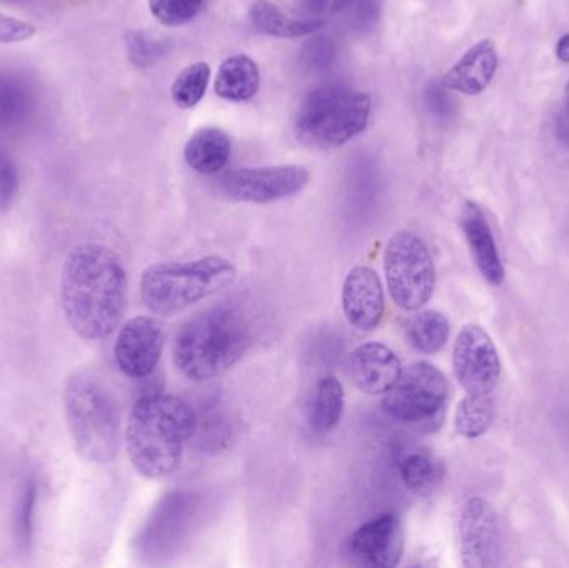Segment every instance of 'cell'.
<instances>
[{
  "instance_id": "obj_1",
  "label": "cell",
  "mask_w": 569,
  "mask_h": 568,
  "mask_svg": "<svg viewBox=\"0 0 569 568\" xmlns=\"http://www.w3.org/2000/svg\"><path fill=\"white\" fill-rule=\"evenodd\" d=\"M60 300L70 327L87 340L109 337L127 309V272L112 249L77 247L62 270Z\"/></svg>"
},
{
  "instance_id": "obj_2",
  "label": "cell",
  "mask_w": 569,
  "mask_h": 568,
  "mask_svg": "<svg viewBox=\"0 0 569 568\" xmlns=\"http://www.w3.org/2000/svg\"><path fill=\"white\" fill-rule=\"evenodd\" d=\"M197 422L196 410L180 397L152 393L137 400L126 430L127 452L137 472L147 479L176 472Z\"/></svg>"
},
{
  "instance_id": "obj_3",
  "label": "cell",
  "mask_w": 569,
  "mask_h": 568,
  "mask_svg": "<svg viewBox=\"0 0 569 568\" xmlns=\"http://www.w3.org/2000/svg\"><path fill=\"white\" fill-rule=\"evenodd\" d=\"M252 342L249 322L236 307L219 306L192 317L173 339V363L187 379L203 382L232 369Z\"/></svg>"
},
{
  "instance_id": "obj_4",
  "label": "cell",
  "mask_w": 569,
  "mask_h": 568,
  "mask_svg": "<svg viewBox=\"0 0 569 568\" xmlns=\"http://www.w3.org/2000/svg\"><path fill=\"white\" fill-rule=\"evenodd\" d=\"M237 267L222 256L150 266L140 280L143 306L156 316L173 317L232 286Z\"/></svg>"
},
{
  "instance_id": "obj_5",
  "label": "cell",
  "mask_w": 569,
  "mask_h": 568,
  "mask_svg": "<svg viewBox=\"0 0 569 568\" xmlns=\"http://www.w3.org/2000/svg\"><path fill=\"white\" fill-rule=\"evenodd\" d=\"M63 403L77 452L89 462H112L120 449V416L109 389L90 373H76Z\"/></svg>"
},
{
  "instance_id": "obj_6",
  "label": "cell",
  "mask_w": 569,
  "mask_h": 568,
  "mask_svg": "<svg viewBox=\"0 0 569 568\" xmlns=\"http://www.w3.org/2000/svg\"><path fill=\"white\" fill-rule=\"evenodd\" d=\"M370 116V93L345 86L318 87L298 107L295 133L305 146L333 149L363 132Z\"/></svg>"
},
{
  "instance_id": "obj_7",
  "label": "cell",
  "mask_w": 569,
  "mask_h": 568,
  "mask_svg": "<svg viewBox=\"0 0 569 568\" xmlns=\"http://www.w3.org/2000/svg\"><path fill=\"white\" fill-rule=\"evenodd\" d=\"M385 277L391 299L403 310H418L431 299L437 286L433 259L417 233L401 230L388 240Z\"/></svg>"
},
{
  "instance_id": "obj_8",
  "label": "cell",
  "mask_w": 569,
  "mask_h": 568,
  "mask_svg": "<svg viewBox=\"0 0 569 568\" xmlns=\"http://www.w3.org/2000/svg\"><path fill=\"white\" fill-rule=\"evenodd\" d=\"M447 377L433 363H410L385 393L383 409L391 419L408 426H425L440 419L448 402Z\"/></svg>"
},
{
  "instance_id": "obj_9",
  "label": "cell",
  "mask_w": 569,
  "mask_h": 568,
  "mask_svg": "<svg viewBox=\"0 0 569 568\" xmlns=\"http://www.w3.org/2000/svg\"><path fill=\"white\" fill-rule=\"evenodd\" d=\"M453 369L467 393L491 396L501 376L500 356L493 339L480 326H467L458 333Z\"/></svg>"
},
{
  "instance_id": "obj_10",
  "label": "cell",
  "mask_w": 569,
  "mask_h": 568,
  "mask_svg": "<svg viewBox=\"0 0 569 568\" xmlns=\"http://www.w3.org/2000/svg\"><path fill=\"white\" fill-rule=\"evenodd\" d=\"M308 180L310 172L301 166L253 167L230 172L222 187L237 202L270 203L297 196Z\"/></svg>"
},
{
  "instance_id": "obj_11",
  "label": "cell",
  "mask_w": 569,
  "mask_h": 568,
  "mask_svg": "<svg viewBox=\"0 0 569 568\" xmlns=\"http://www.w3.org/2000/svg\"><path fill=\"white\" fill-rule=\"evenodd\" d=\"M460 554L467 568L500 566L503 556L500 520L493 507L481 497H471L461 509Z\"/></svg>"
},
{
  "instance_id": "obj_12",
  "label": "cell",
  "mask_w": 569,
  "mask_h": 568,
  "mask_svg": "<svg viewBox=\"0 0 569 568\" xmlns=\"http://www.w3.org/2000/svg\"><path fill=\"white\" fill-rule=\"evenodd\" d=\"M166 346L162 323L152 317L130 319L116 342V362L126 376L146 379L159 366Z\"/></svg>"
},
{
  "instance_id": "obj_13",
  "label": "cell",
  "mask_w": 569,
  "mask_h": 568,
  "mask_svg": "<svg viewBox=\"0 0 569 568\" xmlns=\"http://www.w3.org/2000/svg\"><path fill=\"white\" fill-rule=\"evenodd\" d=\"M350 552L363 566L375 568L400 566L405 552L401 520L393 514H383L358 527L350 537Z\"/></svg>"
},
{
  "instance_id": "obj_14",
  "label": "cell",
  "mask_w": 569,
  "mask_h": 568,
  "mask_svg": "<svg viewBox=\"0 0 569 568\" xmlns=\"http://www.w3.org/2000/svg\"><path fill=\"white\" fill-rule=\"evenodd\" d=\"M345 317L353 329L371 332L385 316V293L380 277L370 267H355L341 290Z\"/></svg>"
},
{
  "instance_id": "obj_15",
  "label": "cell",
  "mask_w": 569,
  "mask_h": 568,
  "mask_svg": "<svg viewBox=\"0 0 569 568\" xmlns=\"http://www.w3.org/2000/svg\"><path fill=\"white\" fill-rule=\"evenodd\" d=\"M348 377L360 392L385 396L400 379L401 367L397 353L381 342L357 347L347 360Z\"/></svg>"
},
{
  "instance_id": "obj_16",
  "label": "cell",
  "mask_w": 569,
  "mask_h": 568,
  "mask_svg": "<svg viewBox=\"0 0 569 568\" xmlns=\"http://www.w3.org/2000/svg\"><path fill=\"white\" fill-rule=\"evenodd\" d=\"M498 70V50L493 40H480L467 50L448 70L441 83L448 90L463 96H480L493 80Z\"/></svg>"
},
{
  "instance_id": "obj_17",
  "label": "cell",
  "mask_w": 569,
  "mask_h": 568,
  "mask_svg": "<svg viewBox=\"0 0 569 568\" xmlns=\"http://www.w3.org/2000/svg\"><path fill=\"white\" fill-rule=\"evenodd\" d=\"M461 229H463L481 276L491 286H500L505 279L503 263H501L490 223L477 203H465L463 212H461Z\"/></svg>"
},
{
  "instance_id": "obj_18",
  "label": "cell",
  "mask_w": 569,
  "mask_h": 568,
  "mask_svg": "<svg viewBox=\"0 0 569 568\" xmlns=\"http://www.w3.org/2000/svg\"><path fill=\"white\" fill-rule=\"evenodd\" d=\"M190 169L202 176L220 172L232 156V140L219 127H202L193 132L183 150Z\"/></svg>"
},
{
  "instance_id": "obj_19",
  "label": "cell",
  "mask_w": 569,
  "mask_h": 568,
  "mask_svg": "<svg viewBox=\"0 0 569 568\" xmlns=\"http://www.w3.org/2000/svg\"><path fill=\"white\" fill-rule=\"evenodd\" d=\"M217 96L229 102H247L260 90V69L252 57H229L223 60L213 82Z\"/></svg>"
},
{
  "instance_id": "obj_20",
  "label": "cell",
  "mask_w": 569,
  "mask_h": 568,
  "mask_svg": "<svg viewBox=\"0 0 569 568\" xmlns=\"http://www.w3.org/2000/svg\"><path fill=\"white\" fill-rule=\"evenodd\" d=\"M250 22L259 32L279 39H298L311 36L327 26L323 19H293L270 0H256L249 10Z\"/></svg>"
},
{
  "instance_id": "obj_21",
  "label": "cell",
  "mask_w": 569,
  "mask_h": 568,
  "mask_svg": "<svg viewBox=\"0 0 569 568\" xmlns=\"http://www.w3.org/2000/svg\"><path fill=\"white\" fill-rule=\"evenodd\" d=\"M345 389L340 380L325 377L315 389L310 407V426L315 432L328 434L337 429L343 417Z\"/></svg>"
},
{
  "instance_id": "obj_22",
  "label": "cell",
  "mask_w": 569,
  "mask_h": 568,
  "mask_svg": "<svg viewBox=\"0 0 569 568\" xmlns=\"http://www.w3.org/2000/svg\"><path fill=\"white\" fill-rule=\"evenodd\" d=\"M405 330L411 346L418 352L428 353V356L440 352L450 339V322L437 310L418 312L417 316L408 319Z\"/></svg>"
},
{
  "instance_id": "obj_23",
  "label": "cell",
  "mask_w": 569,
  "mask_h": 568,
  "mask_svg": "<svg viewBox=\"0 0 569 568\" xmlns=\"http://www.w3.org/2000/svg\"><path fill=\"white\" fill-rule=\"evenodd\" d=\"M493 413L491 396L467 393V397L458 403L455 427L460 436L467 437V439H478L490 429L493 423Z\"/></svg>"
},
{
  "instance_id": "obj_24",
  "label": "cell",
  "mask_w": 569,
  "mask_h": 568,
  "mask_svg": "<svg viewBox=\"0 0 569 568\" xmlns=\"http://www.w3.org/2000/svg\"><path fill=\"white\" fill-rule=\"evenodd\" d=\"M401 480L413 496H430L440 486L441 469L428 454L411 452L401 462Z\"/></svg>"
},
{
  "instance_id": "obj_25",
  "label": "cell",
  "mask_w": 569,
  "mask_h": 568,
  "mask_svg": "<svg viewBox=\"0 0 569 568\" xmlns=\"http://www.w3.org/2000/svg\"><path fill=\"white\" fill-rule=\"evenodd\" d=\"M210 66L207 62H196L186 67L172 83V100L179 109L189 110L199 106L206 97L210 82Z\"/></svg>"
},
{
  "instance_id": "obj_26",
  "label": "cell",
  "mask_w": 569,
  "mask_h": 568,
  "mask_svg": "<svg viewBox=\"0 0 569 568\" xmlns=\"http://www.w3.org/2000/svg\"><path fill=\"white\" fill-rule=\"evenodd\" d=\"M29 110V92L20 80L0 76V129L22 122Z\"/></svg>"
},
{
  "instance_id": "obj_27",
  "label": "cell",
  "mask_w": 569,
  "mask_h": 568,
  "mask_svg": "<svg viewBox=\"0 0 569 568\" xmlns=\"http://www.w3.org/2000/svg\"><path fill=\"white\" fill-rule=\"evenodd\" d=\"M203 0H149L152 16L166 27L186 26L202 10Z\"/></svg>"
},
{
  "instance_id": "obj_28",
  "label": "cell",
  "mask_w": 569,
  "mask_h": 568,
  "mask_svg": "<svg viewBox=\"0 0 569 568\" xmlns=\"http://www.w3.org/2000/svg\"><path fill=\"white\" fill-rule=\"evenodd\" d=\"M130 59L136 66L146 67L156 62L159 57L163 56V43L150 39L147 33H130L129 40Z\"/></svg>"
},
{
  "instance_id": "obj_29",
  "label": "cell",
  "mask_w": 569,
  "mask_h": 568,
  "mask_svg": "<svg viewBox=\"0 0 569 568\" xmlns=\"http://www.w3.org/2000/svg\"><path fill=\"white\" fill-rule=\"evenodd\" d=\"M37 29L26 20L0 13V43H16L36 36Z\"/></svg>"
},
{
  "instance_id": "obj_30",
  "label": "cell",
  "mask_w": 569,
  "mask_h": 568,
  "mask_svg": "<svg viewBox=\"0 0 569 568\" xmlns=\"http://www.w3.org/2000/svg\"><path fill=\"white\" fill-rule=\"evenodd\" d=\"M447 90L443 83L431 82L427 87V92H425L428 107L440 119H448L453 113V100L450 99Z\"/></svg>"
},
{
  "instance_id": "obj_31",
  "label": "cell",
  "mask_w": 569,
  "mask_h": 568,
  "mask_svg": "<svg viewBox=\"0 0 569 568\" xmlns=\"http://www.w3.org/2000/svg\"><path fill=\"white\" fill-rule=\"evenodd\" d=\"M17 177L10 160L0 156V209L9 206L12 200L13 192H16Z\"/></svg>"
},
{
  "instance_id": "obj_32",
  "label": "cell",
  "mask_w": 569,
  "mask_h": 568,
  "mask_svg": "<svg viewBox=\"0 0 569 568\" xmlns=\"http://www.w3.org/2000/svg\"><path fill=\"white\" fill-rule=\"evenodd\" d=\"M378 16H380V0L378 2L377 0H360L355 19H357V23L361 29L377 22Z\"/></svg>"
},
{
  "instance_id": "obj_33",
  "label": "cell",
  "mask_w": 569,
  "mask_h": 568,
  "mask_svg": "<svg viewBox=\"0 0 569 568\" xmlns=\"http://www.w3.org/2000/svg\"><path fill=\"white\" fill-rule=\"evenodd\" d=\"M558 139L569 147V116L561 110L560 117L557 122Z\"/></svg>"
},
{
  "instance_id": "obj_34",
  "label": "cell",
  "mask_w": 569,
  "mask_h": 568,
  "mask_svg": "<svg viewBox=\"0 0 569 568\" xmlns=\"http://www.w3.org/2000/svg\"><path fill=\"white\" fill-rule=\"evenodd\" d=\"M557 57L561 62L569 63V33L558 40Z\"/></svg>"
},
{
  "instance_id": "obj_35",
  "label": "cell",
  "mask_w": 569,
  "mask_h": 568,
  "mask_svg": "<svg viewBox=\"0 0 569 568\" xmlns=\"http://www.w3.org/2000/svg\"><path fill=\"white\" fill-rule=\"evenodd\" d=\"M303 6L307 7L308 12L321 13L327 7V0H303Z\"/></svg>"
},
{
  "instance_id": "obj_36",
  "label": "cell",
  "mask_w": 569,
  "mask_h": 568,
  "mask_svg": "<svg viewBox=\"0 0 569 568\" xmlns=\"http://www.w3.org/2000/svg\"><path fill=\"white\" fill-rule=\"evenodd\" d=\"M355 2H357V0H331V9H333L335 12H340V10L353 6Z\"/></svg>"
},
{
  "instance_id": "obj_37",
  "label": "cell",
  "mask_w": 569,
  "mask_h": 568,
  "mask_svg": "<svg viewBox=\"0 0 569 568\" xmlns=\"http://www.w3.org/2000/svg\"><path fill=\"white\" fill-rule=\"evenodd\" d=\"M563 112L568 113V116H569V80H568V83H567V89H565V107H563Z\"/></svg>"
}]
</instances>
